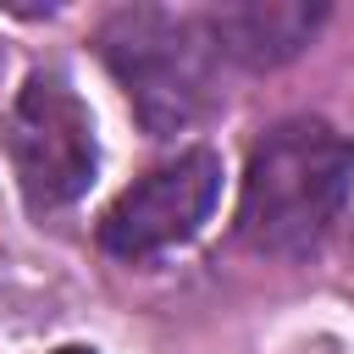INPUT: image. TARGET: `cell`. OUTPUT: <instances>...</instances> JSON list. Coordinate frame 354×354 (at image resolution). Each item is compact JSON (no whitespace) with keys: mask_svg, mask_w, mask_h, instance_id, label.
<instances>
[{"mask_svg":"<svg viewBox=\"0 0 354 354\" xmlns=\"http://www.w3.org/2000/svg\"><path fill=\"white\" fill-rule=\"evenodd\" d=\"M348 177H354V149L343 133H332L315 116L277 122L249 149L243 199H238L243 243L282 260L310 254L343 216Z\"/></svg>","mask_w":354,"mask_h":354,"instance_id":"cell-1","label":"cell"},{"mask_svg":"<svg viewBox=\"0 0 354 354\" xmlns=\"http://www.w3.org/2000/svg\"><path fill=\"white\" fill-rule=\"evenodd\" d=\"M100 50L155 133H171L177 122H188L199 111L205 83H210L205 17H183V11H160V6H127L105 22Z\"/></svg>","mask_w":354,"mask_h":354,"instance_id":"cell-2","label":"cell"},{"mask_svg":"<svg viewBox=\"0 0 354 354\" xmlns=\"http://www.w3.org/2000/svg\"><path fill=\"white\" fill-rule=\"evenodd\" d=\"M6 149L17 166V183L33 210H61L94 183V127L83 100L55 77H28L11 122Z\"/></svg>","mask_w":354,"mask_h":354,"instance_id":"cell-3","label":"cell"},{"mask_svg":"<svg viewBox=\"0 0 354 354\" xmlns=\"http://www.w3.org/2000/svg\"><path fill=\"white\" fill-rule=\"evenodd\" d=\"M221 194V160L210 149H188L166 166H155L149 177H138L100 221V243L122 260H144L160 254L183 238L199 232V221L210 216Z\"/></svg>","mask_w":354,"mask_h":354,"instance_id":"cell-4","label":"cell"},{"mask_svg":"<svg viewBox=\"0 0 354 354\" xmlns=\"http://www.w3.org/2000/svg\"><path fill=\"white\" fill-rule=\"evenodd\" d=\"M315 22H321V6H282V0L260 6L254 0V6L210 11L205 33H210V44H221L227 55H238L249 66H277V61H288L315 33Z\"/></svg>","mask_w":354,"mask_h":354,"instance_id":"cell-5","label":"cell"},{"mask_svg":"<svg viewBox=\"0 0 354 354\" xmlns=\"http://www.w3.org/2000/svg\"><path fill=\"white\" fill-rule=\"evenodd\" d=\"M55 354H94V348H77V343H72V348H55Z\"/></svg>","mask_w":354,"mask_h":354,"instance_id":"cell-6","label":"cell"}]
</instances>
